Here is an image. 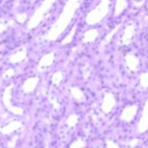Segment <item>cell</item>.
Masks as SVG:
<instances>
[{"label": "cell", "instance_id": "cell-1", "mask_svg": "<svg viewBox=\"0 0 148 148\" xmlns=\"http://www.w3.org/2000/svg\"><path fill=\"white\" fill-rule=\"evenodd\" d=\"M138 130L139 133H144L148 130V105H147L146 108L144 110L142 118L138 124Z\"/></svg>", "mask_w": 148, "mask_h": 148}, {"label": "cell", "instance_id": "cell-2", "mask_svg": "<svg viewBox=\"0 0 148 148\" xmlns=\"http://www.w3.org/2000/svg\"><path fill=\"white\" fill-rule=\"evenodd\" d=\"M135 112H136V109H135L134 107H133L132 109H131V110H127V111L124 113L122 119H123L124 120H125V121H131V120L132 119L134 114H135Z\"/></svg>", "mask_w": 148, "mask_h": 148}, {"label": "cell", "instance_id": "cell-3", "mask_svg": "<svg viewBox=\"0 0 148 148\" xmlns=\"http://www.w3.org/2000/svg\"><path fill=\"white\" fill-rule=\"evenodd\" d=\"M138 143H139V139L138 138H133L132 140L130 141L129 145H130L131 147H135V146H137L138 145Z\"/></svg>", "mask_w": 148, "mask_h": 148}, {"label": "cell", "instance_id": "cell-4", "mask_svg": "<svg viewBox=\"0 0 148 148\" xmlns=\"http://www.w3.org/2000/svg\"><path fill=\"white\" fill-rule=\"evenodd\" d=\"M110 148H118V146L114 144H111L110 145Z\"/></svg>", "mask_w": 148, "mask_h": 148}]
</instances>
